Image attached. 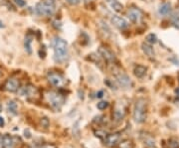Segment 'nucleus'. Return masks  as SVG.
<instances>
[{"label": "nucleus", "mask_w": 179, "mask_h": 148, "mask_svg": "<svg viewBox=\"0 0 179 148\" xmlns=\"http://www.w3.org/2000/svg\"><path fill=\"white\" fill-rule=\"evenodd\" d=\"M106 2L110 6V8L115 12H121L123 10V5L118 0H106Z\"/></svg>", "instance_id": "nucleus-14"}, {"label": "nucleus", "mask_w": 179, "mask_h": 148, "mask_svg": "<svg viewBox=\"0 0 179 148\" xmlns=\"http://www.w3.org/2000/svg\"><path fill=\"white\" fill-rule=\"evenodd\" d=\"M103 94H105V93H103V91H99V93L97 94V98H102L103 97Z\"/></svg>", "instance_id": "nucleus-28"}, {"label": "nucleus", "mask_w": 179, "mask_h": 148, "mask_svg": "<svg viewBox=\"0 0 179 148\" xmlns=\"http://www.w3.org/2000/svg\"><path fill=\"white\" fill-rule=\"evenodd\" d=\"M48 81L51 83L52 86L57 87H61L65 85V79L64 77L59 73H56V72H50L48 74Z\"/></svg>", "instance_id": "nucleus-7"}, {"label": "nucleus", "mask_w": 179, "mask_h": 148, "mask_svg": "<svg viewBox=\"0 0 179 148\" xmlns=\"http://www.w3.org/2000/svg\"><path fill=\"white\" fill-rule=\"evenodd\" d=\"M107 106H109V102H106V101H102V102H99L98 103V105H97L98 109H99V110H103V109H106Z\"/></svg>", "instance_id": "nucleus-24"}, {"label": "nucleus", "mask_w": 179, "mask_h": 148, "mask_svg": "<svg viewBox=\"0 0 179 148\" xmlns=\"http://www.w3.org/2000/svg\"><path fill=\"white\" fill-rule=\"evenodd\" d=\"M37 94V90H36L35 87L32 86H27L24 87L21 90V94L22 95H27V97H34V95Z\"/></svg>", "instance_id": "nucleus-17"}, {"label": "nucleus", "mask_w": 179, "mask_h": 148, "mask_svg": "<svg viewBox=\"0 0 179 148\" xmlns=\"http://www.w3.org/2000/svg\"><path fill=\"white\" fill-rule=\"evenodd\" d=\"M7 109L12 114H16L17 113V103L13 101H9L7 103Z\"/></svg>", "instance_id": "nucleus-20"}, {"label": "nucleus", "mask_w": 179, "mask_h": 148, "mask_svg": "<svg viewBox=\"0 0 179 148\" xmlns=\"http://www.w3.org/2000/svg\"><path fill=\"white\" fill-rule=\"evenodd\" d=\"M146 67L144 66H142V65H137V66H135L134 67V69H133V74L134 76L136 78H139V79H141L143 78L145 76L146 74Z\"/></svg>", "instance_id": "nucleus-16"}, {"label": "nucleus", "mask_w": 179, "mask_h": 148, "mask_svg": "<svg viewBox=\"0 0 179 148\" xmlns=\"http://www.w3.org/2000/svg\"><path fill=\"white\" fill-rule=\"evenodd\" d=\"M141 49L143 51V53H144L146 56H148V57L152 58L155 56V53H154V49L153 47L151 46V44H148V43H142L141 45Z\"/></svg>", "instance_id": "nucleus-15"}, {"label": "nucleus", "mask_w": 179, "mask_h": 148, "mask_svg": "<svg viewBox=\"0 0 179 148\" xmlns=\"http://www.w3.org/2000/svg\"><path fill=\"white\" fill-rule=\"evenodd\" d=\"M13 2L18 7H24V6H26V1H25V0H13Z\"/></svg>", "instance_id": "nucleus-25"}, {"label": "nucleus", "mask_w": 179, "mask_h": 148, "mask_svg": "<svg viewBox=\"0 0 179 148\" xmlns=\"http://www.w3.org/2000/svg\"><path fill=\"white\" fill-rule=\"evenodd\" d=\"M41 124L45 127V128H47V127L49 126V119H48L47 117H43L41 119Z\"/></svg>", "instance_id": "nucleus-26"}, {"label": "nucleus", "mask_w": 179, "mask_h": 148, "mask_svg": "<svg viewBox=\"0 0 179 148\" xmlns=\"http://www.w3.org/2000/svg\"><path fill=\"white\" fill-rule=\"evenodd\" d=\"M144 142H145V144L146 145H148L150 147H155V141H154V139L153 138H151L149 137L148 135H145V137H144Z\"/></svg>", "instance_id": "nucleus-23"}, {"label": "nucleus", "mask_w": 179, "mask_h": 148, "mask_svg": "<svg viewBox=\"0 0 179 148\" xmlns=\"http://www.w3.org/2000/svg\"><path fill=\"white\" fill-rule=\"evenodd\" d=\"M4 124H5V122H4V119H3V117H0V127L4 126Z\"/></svg>", "instance_id": "nucleus-29"}, {"label": "nucleus", "mask_w": 179, "mask_h": 148, "mask_svg": "<svg viewBox=\"0 0 179 148\" xmlns=\"http://www.w3.org/2000/svg\"><path fill=\"white\" fill-rule=\"evenodd\" d=\"M172 24H173V26L175 28L179 29V12L173 14V16H172Z\"/></svg>", "instance_id": "nucleus-22"}, {"label": "nucleus", "mask_w": 179, "mask_h": 148, "mask_svg": "<svg viewBox=\"0 0 179 148\" xmlns=\"http://www.w3.org/2000/svg\"><path fill=\"white\" fill-rule=\"evenodd\" d=\"M19 87H20V83L18 80L15 78H9L6 81L5 85H4L5 90L8 91H11V93L17 91L19 90Z\"/></svg>", "instance_id": "nucleus-11"}, {"label": "nucleus", "mask_w": 179, "mask_h": 148, "mask_svg": "<svg viewBox=\"0 0 179 148\" xmlns=\"http://www.w3.org/2000/svg\"><path fill=\"white\" fill-rule=\"evenodd\" d=\"M32 39H33V37L31 35H27L25 37V40H24V47H25V50L28 54L32 53V47H31Z\"/></svg>", "instance_id": "nucleus-19"}, {"label": "nucleus", "mask_w": 179, "mask_h": 148, "mask_svg": "<svg viewBox=\"0 0 179 148\" xmlns=\"http://www.w3.org/2000/svg\"><path fill=\"white\" fill-rule=\"evenodd\" d=\"M171 11V4L169 2H165L163 3L162 5H160V7H159L158 9V13L162 15V16H166L168 15L170 13Z\"/></svg>", "instance_id": "nucleus-18"}, {"label": "nucleus", "mask_w": 179, "mask_h": 148, "mask_svg": "<svg viewBox=\"0 0 179 148\" xmlns=\"http://www.w3.org/2000/svg\"><path fill=\"white\" fill-rule=\"evenodd\" d=\"M0 28H4V24H3V22L0 20Z\"/></svg>", "instance_id": "nucleus-30"}, {"label": "nucleus", "mask_w": 179, "mask_h": 148, "mask_svg": "<svg viewBox=\"0 0 179 148\" xmlns=\"http://www.w3.org/2000/svg\"><path fill=\"white\" fill-rule=\"evenodd\" d=\"M98 53L101 56V58H103L107 63H114L115 61L114 54L109 49V48H106L105 46H99L98 49Z\"/></svg>", "instance_id": "nucleus-8"}, {"label": "nucleus", "mask_w": 179, "mask_h": 148, "mask_svg": "<svg viewBox=\"0 0 179 148\" xmlns=\"http://www.w3.org/2000/svg\"><path fill=\"white\" fill-rule=\"evenodd\" d=\"M121 134L119 132L111 133V134H109V135H106V136L105 143H106V146L114 147L115 145H117V143H119V141H121Z\"/></svg>", "instance_id": "nucleus-9"}, {"label": "nucleus", "mask_w": 179, "mask_h": 148, "mask_svg": "<svg viewBox=\"0 0 179 148\" xmlns=\"http://www.w3.org/2000/svg\"><path fill=\"white\" fill-rule=\"evenodd\" d=\"M126 113V105L122 101H119L115 103L113 117L115 121H121L125 117V115Z\"/></svg>", "instance_id": "nucleus-5"}, {"label": "nucleus", "mask_w": 179, "mask_h": 148, "mask_svg": "<svg viewBox=\"0 0 179 148\" xmlns=\"http://www.w3.org/2000/svg\"><path fill=\"white\" fill-rule=\"evenodd\" d=\"M14 139L10 135L5 134L1 137V147L2 148H14Z\"/></svg>", "instance_id": "nucleus-13"}, {"label": "nucleus", "mask_w": 179, "mask_h": 148, "mask_svg": "<svg viewBox=\"0 0 179 148\" xmlns=\"http://www.w3.org/2000/svg\"><path fill=\"white\" fill-rule=\"evenodd\" d=\"M142 17H143L142 11L137 7H130L127 10V18L130 20V22L138 24L139 22H141Z\"/></svg>", "instance_id": "nucleus-6"}, {"label": "nucleus", "mask_w": 179, "mask_h": 148, "mask_svg": "<svg viewBox=\"0 0 179 148\" xmlns=\"http://www.w3.org/2000/svg\"><path fill=\"white\" fill-rule=\"evenodd\" d=\"M46 98L52 109H54L56 110L61 109L64 102H65V97L60 93H58V91H48L46 94Z\"/></svg>", "instance_id": "nucleus-4"}, {"label": "nucleus", "mask_w": 179, "mask_h": 148, "mask_svg": "<svg viewBox=\"0 0 179 148\" xmlns=\"http://www.w3.org/2000/svg\"><path fill=\"white\" fill-rule=\"evenodd\" d=\"M115 79H117V82L118 83V85L125 87V89H129L131 86V81L130 78L127 75L123 74V73H119L115 76Z\"/></svg>", "instance_id": "nucleus-10"}, {"label": "nucleus", "mask_w": 179, "mask_h": 148, "mask_svg": "<svg viewBox=\"0 0 179 148\" xmlns=\"http://www.w3.org/2000/svg\"><path fill=\"white\" fill-rule=\"evenodd\" d=\"M2 111V106H1V105H0V113Z\"/></svg>", "instance_id": "nucleus-31"}, {"label": "nucleus", "mask_w": 179, "mask_h": 148, "mask_svg": "<svg viewBox=\"0 0 179 148\" xmlns=\"http://www.w3.org/2000/svg\"><path fill=\"white\" fill-rule=\"evenodd\" d=\"M70 5H78L79 3L82 2V0H66Z\"/></svg>", "instance_id": "nucleus-27"}, {"label": "nucleus", "mask_w": 179, "mask_h": 148, "mask_svg": "<svg viewBox=\"0 0 179 148\" xmlns=\"http://www.w3.org/2000/svg\"><path fill=\"white\" fill-rule=\"evenodd\" d=\"M36 13L40 16H51L56 11V0H41L35 7Z\"/></svg>", "instance_id": "nucleus-2"}, {"label": "nucleus", "mask_w": 179, "mask_h": 148, "mask_svg": "<svg viewBox=\"0 0 179 148\" xmlns=\"http://www.w3.org/2000/svg\"><path fill=\"white\" fill-rule=\"evenodd\" d=\"M133 119L136 123H143L146 119V101L144 98H138L134 103Z\"/></svg>", "instance_id": "nucleus-3"}, {"label": "nucleus", "mask_w": 179, "mask_h": 148, "mask_svg": "<svg viewBox=\"0 0 179 148\" xmlns=\"http://www.w3.org/2000/svg\"><path fill=\"white\" fill-rule=\"evenodd\" d=\"M111 23L121 30L125 29V28H127V26H129V23H127L126 20L118 15H114L113 17H111Z\"/></svg>", "instance_id": "nucleus-12"}, {"label": "nucleus", "mask_w": 179, "mask_h": 148, "mask_svg": "<svg viewBox=\"0 0 179 148\" xmlns=\"http://www.w3.org/2000/svg\"><path fill=\"white\" fill-rule=\"evenodd\" d=\"M146 42L148 43V44H151V45H153V44L155 43H157V37H156V35L153 34V33H150L146 36Z\"/></svg>", "instance_id": "nucleus-21"}, {"label": "nucleus", "mask_w": 179, "mask_h": 148, "mask_svg": "<svg viewBox=\"0 0 179 148\" xmlns=\"http://www.w3.org/2000/svg\"><path fill=\"white\" fill-rule=\"evenodd\" d=\"M54 60L57 63H64L68 59V43L61 37H55L53 40Z\"/></svg>", "instance_id": "nucleus-1"}, {"label": "nucleus", "mask_w": 179, "mask_h": 148, "mask_svg": "<svg viewBox=\"0 0 179 148\" xmlns=\"http://www.w3.org/2000/svg\"><path fill=\"white\" fill-rule=\"evenodd\" d=\"M0 76H1V73H0Z\"/></svg>", "instance_id": "nucleus-32"}]
</instances>
